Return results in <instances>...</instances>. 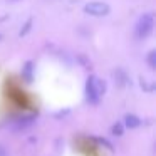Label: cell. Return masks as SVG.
Masks as SVG:
<instances>
[{"mask_svg":"<svg viewBox=\"0 0 156 156\" xmlns=\"http://www.w3.org/2000/svg\"><path fill=\"white\" fill-rule=\"evenodd\" d=\"M104 81L98 79L96 76H89L86 79V99H87L89 104L98 106L101 101V96L104 94L106 87H104Z\"/></svg>","mask_w":156,"mask_h":156,"instance_id":"1","label":"cell"},{"mask_svg":"<svg viewBox=\"0 0 156 156\" xmlns=\"http://www.w3.org/2000/svg\"><path fill=\"white\" fill-rule=\"evenodd\" d=\"M153 29H154V15L151 12H148V14H143L138 19L136 27H134V34L138 39H146L153 34Z\"/></svg>","mask_w":156,"mask_h":156,"instance_id":"2","label":"cell"},{"mask_svg":"<svg viewBox=\"0 0 156 156\" xmlns=\"http://www.w3.org/2000/svg\"><path fill=\"white\" fill-rule=\"evenodd\" d=\"M109 5L106 2H89V4L84 5V12L92 17H104V15L109 14Z\"/></svg>","mask_w":156,"mask_h":156,"instance_id":"3","label":"cell"},{"mask_svg":"<svg viewBox=\"0 0 156 156\" xmlns=\"http://www.w3.org/2000/svg\"><path fill=\"white\" fill-rule=\"evenodd\" d=\"M22 77H24L27 82L34 81V62H32V61H27L24 64V69H22Z\"/></svg>","mask_w":156,"mask_h":156,"instance_id":"4","label":"cell"},{"mask_svg":"<svg viewBox=\"0 0 156 156\" xmlns=\"http://www.w3.org/2000/svg\"><path fill=\"white\" fill-rule=\"evenodd\" d=\"M124 126H126V128H129V129H136V128L141 126V119H139L136 114H126Z\"/></svg>","mask_w":156,"mask_h":156,"instance_id":"5","label":"cell"},{"mask_svg":"<svg viewBox=\"0 0 156 156\" xmlns=\"http://www.w3.org/2000/svg\"><path fill=\"white\" fill-rule=\"evenodd\" d=\"M37 118V114L35 116H29V118H24V119H19L17 122H15V126H17L19 129H25V128H30V124L34 122V119Z\"/></svg>","mask_w":156,"mask_h":156,"instance_id":"6","label":"cell"},{"mask_svg":"<svg viewBox=\"0 0 156 156\" xmlns=\"http://www.w3.org/2000/svg\"><path fill=\"white\" fill-rule=\"evenodd\" d=\"M32 22H34V20H32V17H29L27 20H25V24L20 27V32H19V35H20V37H24V35H27L29 32H30V29H32Z\"/></svg>","mask_w":156,"mask_h":156,"instance_id":"7","label":"cell"},{"mask_svg":"<svg viewBox=\"0 0 156 156\" xmlns=\"http://www.w3.org/2000/svg\"><path fill=\"white\" fill-rule=\"evenodd\" d=\"M146 62H148V66L151 69H156V51L154 49L148 52V55H146Z\"/></svg>","mask_w":156,"mask_h":156,"instance_id":"8","label":"cell"},{"mask_svg":"<svg viewBox=\"0 0 156 156\" xmlns=\"http://www.w3.org/2000/svg\"><path fill=\"white\" fill-rule=\"evenodd\" d=\"M139 84H141V89H144V91H148V92L154 91V84H153V82H148L144 77L139 79Z\"/></svg>","mask_w":156,"mask_h":156,"instance_id":"9","label":"cell"},{"mask_svg":"<svg viewBox=\"0 0 156 156\" xmlns=\"http://www.w3.org/2000/svg\"><path fill=\"white\" fill-rule=\"evenodd\" d=\"M111 133L114 136H122V133H124V126L121 124V122H114L111 128Z\"/></svg>","mask_w":156,"mask_h":156,"instance_id":"10","label":"cell"},{"mask_svg":"<svg viewBox=\"0 0 156 156\" xmlns=\"http://www.w3.org/2000/svg\"><path fill=\"white\" fill-rule=\"evenodd\" d=\"M0 156H4V149L0 148Z\"/></svg>","mask_w":156,"mask_h":156,"instance_id":"11","label":"cell"},{"mask_svg":"<svg viewBox=\"0 0 156 156\" xmlns=\"http://www.w3.org/2000/svg\"><path fill=\"white\" fill-rule=\"evenodd\" d=\"M0 41H2V35H0Z\"/></svg>","mask_w":156,"mask_h":156,"instance_id":"12","label":"cell"}]
</instances>
